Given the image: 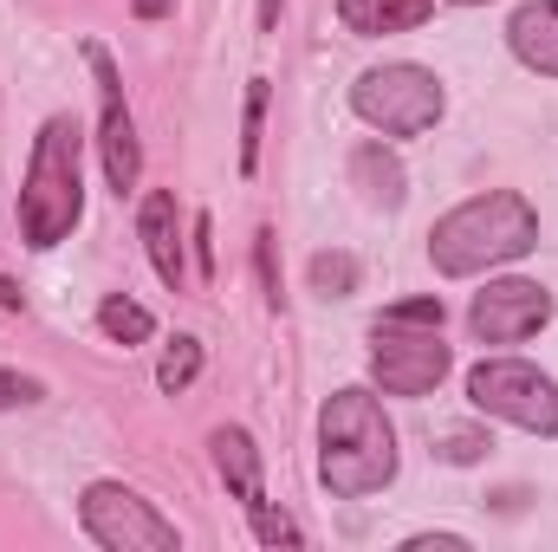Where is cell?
I'll list each match as a JSON object with an SVG mask.
<instances>
[{"mask_svg": "<svg viewBox=\"0 0 558 552\" xmlns=\"http://www.w3.org/2000/svg\"><path fill=\"white\" fill-rule=\"evenodd\" d=\"M454 7H481V0H454Z\"/></svg>", "mask_w": 558, "mask_h": 552, "instance_id": "f1b7e54d", "label": "cell"}, {"mask_svg": "<svg viewBox=\"0 0 558 552\" xmlns=\"http://www.w3.org/2000/svg\"><path fill=\"white\" fill-rule=\"evenodd\" d=\"M318 481L338 501H364L397 481V429L371 391H338L318 410Z\"/></svg>", "mask_w": 558, "mask_h": 552, "instance_id": "6da1fadb", "label": "cell"}, {"mask_svg": "<svg viewBox=\"0 0 558 552\" xmlns=\"http://www.w3.org/2000/svg\"><path fill=\"white\" fill-rule=\"evenodd\" d=\"M39 397H46L39 377H26V371H0V410H26V404H39Z\"/></svg>", "mask_w": 558, "mask_h": 552, "instance_id": "7402d4cb", "label": "cell"}, {"mask_svg": "<svg viewBox=\"0 0 558 552\" xmlns=\"http://www.w3.org/2000/svg\"><path fill=\"white\" fill-rule=\"evenodd\" d=\"M92 72H98V156H105V182L118 195H131L143 182V143H137V118L124 105V79H118V59L92 39L85 46Z\"/></svg>", "mask_w": 558, "mask_h": 552, "instance_id": "ba28073f", "label": "cell"}, {"mask_svg": "<svg viewBox=\"0 0 558 552\" xmlns=\"http://www.w3.org/2000/svg\"><path fill=\"white\" fill-rule=\"evenodd\" d=\"M403 552H468L461 533H416V540H403Z\"/></svg>", "mask_w": 558, "mask_h": 552, "instance_id": "d4e9b609", "label": "cell"}, {"mask_svg": "<svg viewBox=\"0 0 558 552\" xmlns=\"http://www.w3.org/2000/svg\"><path fill=\"white\" fill-rule=\"evenodd\" d=\"M260 137H267V79H247V111H241V176L260 169Z\"/></svg>", "mask_w": 558, "mask_h": 552, "instance_id": "e0dca14e", "label": "cell"}, {"mask_svg": "<svg viewBox=\"0 0 558 552\" xmlns=\"http://www.w3.org/2000/svg\"><path fill=\"white\" fill-rule=\"evenodd\" d=\"M279 7H286V0H260V33H274L279 26Z\"/></svg>", "mask_w": 558, "mask_h": 552, "instance_id": "83f0119b", "label": "cell"}, {"mask_svg": "<svg viewBox=\"0 0 558 552\" xmlns=\"http://www.w3.org/2000/svg\"><path fill=\"white\" fill-rule=\"evenodd\" d=\"M553 319V292L539 279H487L468 305V325L481 345H520Z\"/></svg>", "mask_w": 558, "mask_h": 552, "instance_id": "9c48e42d", "label": "cell"}, {"mask_svg": "<svg viewBox=\"0 0 558 552\" xmlns=\"http://www.w3.org/2000/svg\"><path fill=\"white\" fill-rule=\"evenodd\" d=\"M189 235H195V267H202V279H215V221H208V215H195V221H189Z\"/></svg>", "mask_w": 558, "mask_h": 552, "instance_id": "cb8c5ba5", "label": "cell"}, {"mask_svg": "<svg viewBox=\"0 0 558 552\" xmlns=\"http://www.w3.org/2000/svg\"><path fill=\"white\" fill-rule=\"evenodd\" d=\"M78 520H85V533L105 552H182L175 520H162L124 481H92L85 501H78Z\"/></svg>", "mask_w": 558, "mask_h": 552, "instance_id": "8992f818", "label": "cell"}, {"mask_svg": "<svg viewBox=\"0 0 558 552\" xmlns=\"http://www.w3.org/2000/svg\"><path fill=\"white\" fill-rule=\"evenodd\" d=\"M254 267H260V286H267V305L279 312V299H286V292H279V267H274V228H260V235H254Z\"/></svg>", "mask_w": 558, "mask_h": 552, "instance_id": "603a6c76", "label": "cell"}, {"mask_svg": "<svg viewBox=\"0 0 558 552\" xmlns=\"http://www.w3.org/2000/svg\"><path fill=\"white\" fill-rule=\"evenodd\" d=\"M533 248H539V215H533V202L513 195V189L474 195V202L448 208V215L428 228V261H435V274H448V279L507 267V261H520V254H533Z\"/></svg>", "mask_w": 558, "mask_h": 552, "instance_id": "7a4b0ae2", "label": "cell"}, {"mask_svg": "<svg viewBox=\"0 0 558 552\" xmlns=\"http://www.w3.org/2000/svg\"><path fill=\"white\" fill-rule=\"evenodd\" d=\"M98 332H105L111 345H143V338L156 332V319L143 312L137 299H124V292H111V299L98 305Z\"/></svg>", "mask_w": 558, "mask_h": 552, "instance_id": "9a60e30c", "label": "cell"}, {"mask_svg": "<svg viewBox=\"0 0 558 552\" xmlns=\"http://www.w3.org/2000/svg\"><path fill=\"white\" fill-rule=\"evenodd\" d=\"M85 215V131L72 111H52L33 137L26 182H20V235L26 248H59Z\"/></svg>", "mask_w": 558, "mask_h": 552, "instance_id": "3957f363", "label": "cell"}, {"mask_svg": "<svg viewBox=\"0 0 558 552\" xmlns=\"http://www.w3.org/2000/svg\"><path fill=\"white\" fill-rule=\"evenodd\" d=\"M208 448H215V468H221V481L234 488V501H241V507H260V501H267V481H260V448H254V435H247L241 422H221V429L208 435Z\"/></svg>", "mask_w": 558, "mask_h": 552, "instance_id": "4fadbf2b", "label": "cell"}, {"mask_svg": "<svg viewBox=\"0 0 558 552\" xmlns=\"http://www.w3.org/2000/svg\"><path fill=\"white\" fill-rule=\"evenodd\" d=\"M507 46L526 72L558 79V0H526L513 20H507Z\"/></svg>", "mask_w": 558, "mask_h": 552, "instance_id": "8fae6325", "label": "cell"}, {"mask_svg": "<svg viewBox=\"0 0 558 552\" xmlns=\"http://www.w3.org/2000/svg\"><path fill=\"white\" fill-rule=\"evenodd\" d=\"M448 345L441 332H422V325H371V371L384 384V397H428L441 377H448Z\"/></svg>", "mask_w": 558, "mask_h": 552, "instance_id": "52a82bcc", "label": "cell"}, {"mask_svg": "<svg viewBox=\"0 0 558 552\" xmlns=\"http://www.w3.org/2000/svg\"><path fill=\"white\" fill-rule=\"evenodd\" d=\"M487 448H494V435H487V429H448V435L435 442V455H441V461H454V468H474Z\"/></svg>", "mask_w": 558, "mask_h": 552, "instance_id": "ffe728a7", "label": "cell"}, {"mask_svg": "<svg viewBox=\"0 0 558 552\" xmlns=\"http://www.w3.org/2000/svg\"><path fill=\"white\" fill-rule=\"evenodd\" d=\"M131 7H137V20H162V13H169L175 0H131Z\"/></svg>", "mask_w": 558, "mask_h": 552, "instance_id": "484cf974", "label": "cell"}, {"mask_svg": "<svg viewBox=\"0 0 558 552\" xmlns=\"http://www.w3.org/2000/svg\"><path fill=\"white\" fill-rule=\"evenodd\" d=\"M351 111H357L371 131H384V137H422V131L441 124L448 92H441V79H435L428 65L397 59V65H371V72L351 85Z\"/></svg>", "mask_w": 558, "mask_h": 552, "instance_id": "277c9868", "label": "cell"}, {"mask_svg": "<svg viewBox=\"0 0 558 552\" xmlns=\"http://www.w3.org/2000/svg\"><path fill=\"white\" fill-rule=\"evenodd\" d=\"M351 189L371 202V208H403L410 202V169L397 163V149L390 143H357L351 149Z\"/></svg>", "mask_w": 558, "mask_h": 552, "instance_id": "7c38bea8", "label": "cell"}, {"mask_svg": "<svg viewBox=\"0 0 558 552\" xmlns=\"http://www.w3.org/2000/svg\"><path fill=\"white\" fill-rule=\"evenodd\" d=\"M0 312H20V286L0 274Z\"/></svg>", "mask_w": 558, "mask_h": 552, "instance_id": "4316f807", "label": "cell"}, {"mask_svg": "<svg viewBox=\"0 0 558 552\" xmlns=\"http://www.w3.org/2000/svg\"><path fill=\"white\" fill-rule=\"evenodd\" d=\"M435 13V0H338V20L357 39H384V33H410Z\"/></svg>", "mask_w": 558, "mask_h": 552, "instance_id": "5bb4252c", "label": "cell"}, {"mask_svg": "<svg viewBox=\"0 0 558 552\" xmlns=\"http://www.w3.org/2000/svg\"><path fill=\"white\" fill-rule=\"evenodd\" d=\"M137 235H143V248H149L156 279H162L169 292H182V279H189V267H182V215H175V195H169V189H149V195H143Z\"/></svg>", "mask_w": 558, "mask_h": 552, "instance_id": "30bf717a", "label": "cell"}, {"mask_svg": "<svg viewBox=\"0 0 558 552\" xmlns=\"http://www.w3.org/2000/svg\"><path fill=\"white\" fill-rule=\"evenodd\" d=\"M468 404L526 435H558V384L526 358H481L468 371Z\"/></svg>", "mask_w": 558, "mask_h": 552, "instance_id": "5b68a950", "label": "cell"}, {"mask_svg": "<svg viewBox=\"0 0 558 552\" xmlns=\"http://www.w3.org/2000/svg\"><path fill=\"white\" fill-rule=\"evenodd\" d=\"M195 377H202V338H189V332H182V338H175V345H169V351L156 358V391L182 397V391H189Z\"/></svg>", "mask_w": 558, "mask_h": 552, "instance_id": "2e32d148", "label": "cell"}, {"mask_svg": "<svg viewBox=\"0 0 558 552\" xmlns=\"http://www.w3.org/2000/svg\"><path fill=\"white\" fill-rule=\"evenodd\" d=\"M247 520H254V540H260V547H299V527H292L286 514H274L267 501L247 507Z\"/></svg>", "mask_w": 558, "mask_h": 552, "instance_id": "44dd1931", "label": "cell"}, {"mask_svg": "<svg viewBox=\"0 0 558 552\" xmlns=\"http://www.w3.org/2000/svg\"><path fill=\"white\" fill-rule=\"evenodd\" d=\"M441 319H448L441 292H422V299H397V305H384V325H422V332H441Z\"/></svg>", "mask_w": 558, "mask_h": 552, "instance_id": "d6986e66", "label": "cell"}, {"mask_svg": "<svg viewBox=\"0 0 558 552\" xmlns=\"http://www.w3.org/2000/svg\"><path fill=\"white\" fill-rule=\"evenodd\" d=\"M305 279H312V292H325V299H351L357 279H364V267H357L351 254H312Z\"/></svg>", "mask_w": 558, "mask_h": 552, "instance_id": "ac0fdd59", "label": "cell"}]
</instances>
